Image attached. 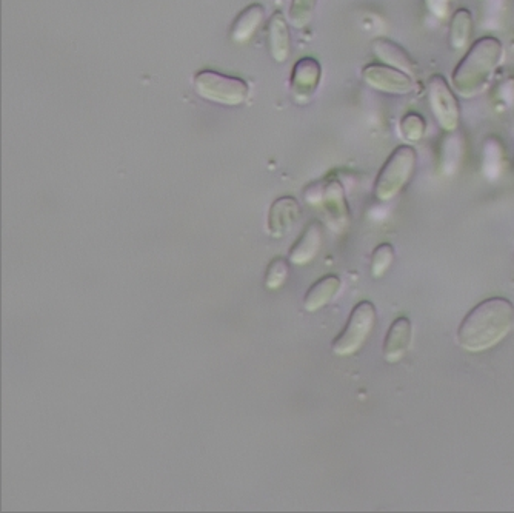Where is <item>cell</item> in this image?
<instances>
[{
    "mask_svg": "<svg viewBox=\"0 0 514 513\" xmlns=\"http://www.w3.org/2000/svg\"><path fill=\"white\" fill-rule=\"evenodd\" d=\"M514 327V304L508 299L490 298L468 312L458 329V344L470 353L487 352L507 338Z\"/></svg>",
    "mask_w": 514,
    "mask_h": 513,
    "instance_id": "1",
    "label": "cell"
},
{
    "mask_svg": "<svg viewBox=\"0 0 514 513\" xmlns=\"http://www.w3.org/2000/svg\"><path fill=\"white\" fill-rule=\"evenodd\" d=\"M504 59L498 37L482 36L474 41L451 73V85L459 98H478L487 90Z\"/></svg>",
    "mask_w": 514,
    "mask_h": 513,
    "instance_id": "2",
    "label": "cell"
},
{
    "mask_svg": "<svg viewBox=\"0 0 514 513\" xmlns=\"http://www.w3.org/2000/svg\"><path fill=\"white\" fill-rule=\"evenodd\" d=\"M418 167V151L411 144H401L391 151L387 161L379 170L374 181V198L381 202H390L398 198L404 188L410 184Z\"/></svg>",
    "mask_w": 514,
    "mask_h": 513,
    "instance_id": "3",
    "label": "cell"
},
{
    "mask_svg": "<svg viewBox=\"0 0 514 513\" xmlns=\"http://www.w3.org/2000/svg\"><path fill=\"white\" fill-rule=\"evenodd\" d=\"M427 102L434 121L444 133H456L459 130L462 121L461 101L444 74L436 73L428 79Z\"/></svg>",
    "mask_w": 514,
    "mask_h": 513,
    "instance_id": "4",
    "label": "cell"
},
{
    "mask_svg": "<svg viewBox=\"0 0 514 513\" xmlns=\"http://www.w3.org/2000/svg\"><path fill=\"white\" fill-rule=\"evenodd\" d=\"M193 84L194 90L202 99L225 107L242 105L250 96L247 82L213 70L199 71L194 76Z\"/></svg>",
    "mask_w": 514,
    "mask_h": 513,
    "instance_id": "5",
    "label": "cell"
},
{
    "mask_svg": "<svg viewBox=\"0 0 514 513\" xmlns=\"http://www.w3.org/2000/svg\"><path fill=\"white\" fill-rule=\"evenodd\" d=\"M378 321V310L373 302L361 301L348 316L344 330L331 344V352L336 356H351L362 349Z\"/></svg>",
    "mask_w": 514,
    "mask_h": 513,
    "instance_id": "6",
    "label": "cell"
},
{
    "mask_svg": "<svg viewBox=\"0 0 514 513\" xmlns=\"http://www.w3.org/2000/svg\"><path fill=\"white\" fill-rule=\"evenodd\" d=\"M361 74L365 85L378 93L408 96L416 90L414 76L382 62H371L365 65Z\"/></svg>",
    "mask_w": 514,
    "mask_h": 513,
    "instance_id": "7",
    "label": "cell"
},
{
    "mask_svg": "<svg viewBox=\"0 0 514 513\" xmlns=\"http://www.w3.org/2000/svg\"><path fill=\"white\" fill-rule=\"evenodd\" d=\"M322 81V67L314 57H302L293 67L290 79V91L294 102L308 104L318 91Z\"/></svg>",
    "mask_w": 514,
    "mask_h": 513,
    "instance_id": "8",
    "label": "cell"
},
{
    "mask_svg": "<svg viewBox=\"0 0 514 513\" xmlns=\"http://www.w3.org/2000/svg\"><path fill=\"white\" fill-rule=\"evenodd\" d=\"M413 341V324L407 316H399L394 319L382 347V355L385 361L390 364L399 363L407 355Z\"/></svg>",
    "mask_w": 514,
    "mask_h": 513,
    "instance_id": "9",
    "label": "cell"
},
{
    "mask_svg": "<svg viewBox=\"0 0 514 513\" xmlns=\"http://www.w3.org/2000/svg\"><path fill=\"white\" fill-rule=\"evenodd\" d=\"M301 216V205L293 196H282L271 204L268 212V233L284 238Z\"/></svg>",
    "mask_w": 514,
    "mask_h": 513,
    "instance_id": "10",
    "label": "cell"
},
{
    "mask_svg": "<svg viewBox=\"0 0 514 513\" xmlns=\"http://www.w3.org/2000/svg\"><path fill=\"white\" fill-rule=\"evenodd\" d=\"M371 51L378 62L390 65V67L398 68V70L405 71V73L414 74L418 73V62L405 50L398 42L391 41L388 37H376L371 42Z\"/></svg>",
    "mask_w": 514,
    "mask_h": 513,
    "instance_id": "11",
    "label": "cell"
},
{
    "mask_svg": "<svg viewBox=\"0 0 514 513\" xmlns=\"http://www.w3.org/2000/svg\"><path fill=\"white\" fill-rule=\"evenodd\" d=\"M322 242H324V230L321 222L311 221L299 236L298 241L291 247L288 255L290 261L296 265L308 264L321 252Z\"/></svg>",
    "mask_w": 514,
    "mask_h": 513,
    "instance_id": "12",
    "label": "cell"
},
{
    "mask_svg": "<svg viewBox=\"0 0 514 513\" xmlns=\"http://www.w3.org/2000/svg\"><path fill=\"white\" fill-rule=\"evenodd\" d=\"M267 45L271 57L279 64H284L291 53L290 27L281 11H276L268 21Z\"/></svg>",
    "mask_w": 514,
    "mask_h": 513,
    "instance_id": "13",
    "label": "cell"
},
{
    "mask_svg": "<svg viewBox=\"0 0 514 513\" xmlns=\"http://www.w3.org/2000/svg\"><path fill=\"white\" fill-rule=\"evenodd\" d=\"M474 17L468 8H458L451 14L448 45L453 51H467L473 44Z\"/></svg>",
    "mask_w": 514,
    "mask_h": 513,
    "instance_id": "14",
    "label": "cell"
},
{
    "mask_svg": "<svg viewBox=\"0 0 514 513\" xmlns=\"http://www.w3.org/2000/svg\"><path fill=\"white\" fill-rule=\"evenodd\" d=\"M322 202L325 205L328 219L339 228H344L350 221V205H348L347 196H345L344 187L339 181H328L324 187V195Z\"/></svg>",
    "mask_w": 514,
    "mask_h": 513,
    "instance_id": "15",
    "label": "cell"
},
{
    "mask_svg": "<svg viewBox=\"0 0 514 513\" xmlns=\"http://www.w3.org/2000/svg\"><path fill=\"white\" fill-rule=\"evenodd\" d=\"M265 19V8L259 4L248 5L245 10L239 13L231 25L230 37L231 41L236 44H245L250 41L251 37L261 28Z\"/></svg>",
    "mask_w": 514,
    "mask_h": 513,
    "instance_id": "16",
    "label": "cell"
},
{
    "mask_svg": "<svg viewBox=\"0 0 514 513\" xmlns=\"http://www.w3.org/2000/svg\"><path fill=\"white\" fill-rule=\"evenodd\" d=\"M342 281L339 276L327 275L314 282L308 289L304 299V309L307 312H318L336 298L341 290Z\"/></svg>",
    "mask_w": 514,
    "mask_h": 513,
    "instance_id": "17",
    "label": "cell"
},
{
    "mask_svg": "<svg viewBox=\"0 0 514 513\" xmlns=\"http://www.w3.org/2000/svg\"><path fill=\"white\" fill-rule=\"evenodd\" d=\"M427 119L418 111H407L399 119V135L407 144H418L427 135Z\"/></svg>",
    "mask_w": 514,
    "mask_h": 513,
    "instance_id": "18",
    "label": "cell"
},
{
    "mask_svg": "<svg viewBox=\"0 0 514 513\" xmlns=\"http://www.w3.org/2000/svg\"><path fill=\"white\" fill-rule=\"evenodd\" d=\"M318 8V0H291L290 10H288V21L291 27H307L313 21L314 14Z\"/></svg>",
    "mask_w": 514,
    "mask_h": 513,
    "instance_id": "19",
    "label": "cell"
},
{
    "mask_svg": "<svg viewBox=\"0 0 514 513\" xmlns=\"http://www.w3.org/2000/svg\"><path fill=\"white\" fill-rule=\"evenodd\" d=\"M394 259H396V252H394L393 245H391L390 242H382V244H379L378 247L373 250V255H371V276L376 279L385 276V273L391 269Z\"/></svg>",
    "mask_w": 514,
    "mask_h": 513,
    "instance_id": "20",
    "label": "cell"
},
{
    "mask_svg": "<svg viewBox=\"0 0 514 513\" xmlns=\"http://www.w3.org/2000/svg\"><path fill=\"white\" fill-rule=\"evenodd\" d=\"M288 273H290V262L282 256H276L268 264L265 272V287L270 290L279 289L287 281Z\"/></svg>",
    "mask_w": 514,
    "mask_h": 513,
    "instance_id": "21",
    "label": "cell"
},
{
    "mask_svg": "<svg viewBox=\"0 0 514 513\" xmlns=\"http://www.w3.org/2000/svg\"><path fill=\"white\" fill-rule=\"evenodd\" d=\"M454 0H424L425 10L438 21H444L451 14Z\"/></svg>",
    "mask_w": 514,
    "mask_h": 513,
    "instance_id": "22",
    "label": "cell"
}]
</instances>
